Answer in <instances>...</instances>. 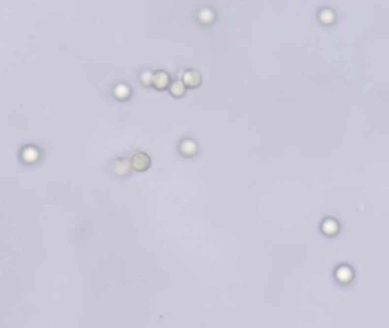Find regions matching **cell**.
Segmentation results:
<instances>
[{
    "label": "cell",
    "mask_w": 389,
    "mask_h": 328,
    "mask_svg": "<svg viewBox=\"0 0 389 328\" xmlns=\"http://www.w3.org/2000/svg\"><path fill=\"white\" fill-rule=\"evenodd\" d=\"M183 84L190 88H195L201 84V74L196 70H186L183 74Z\"/></svg>",
    "instance_id": "6da1fadb"
},
{
    "label": "cell",
    "mask_w": 389,
    "mask_h": 328,
    "mask_svg": "<svg viewBox=\"0 0 389 328\" xmlns=\"http://www.w3.org/2000/svg\"><path fill=\"white\" fill-rule=\"evenodd\" d=\"M132 165L137 170H145L150 165V158L145 153H137L132 157Z\"/></svg>",
    "instance_id": "7a4b0ae2"
},
{
    "label": "cell",
    "mask_w": 389,
    "mask_h": 328,
    "mask_svg": "<svg viewBox=\"0 0 389 328\" xmlns=\"http://www.w3.org/2000/svg\"><path fill=\"white\" fill-rule=\"evenodd\" d=\"M152 81L158 89H163L169 84V75L164 71H158L152 77Z\"/></svg>",
    "instance_id": "3957f363"
},
{
    "label": "cell",
    "mask_w": 389,
    "mask_h": 328,
    "mask_svg": "<svg viewBox=\"0 0 389 328\" xmlns=\"http://www.w3.org/2000/svg\"><path fill=\"white\" fill-rule=\"evenodd\" d=\"M179 149H181V152L185 155H192L196 152L197 149V145L196 143L194 142L193 139H184L182 140V143L179 144Z\"/></svg>",
    "instance_id": "277c9868"
},
{
    "label": "cell",
    "mask_w": 389,
    "mask_h": 328,
    "mask_svg": "<svg viewBox=\"0 0 389 328\" xmlns=\"http://www.w3.org/2000/svg\"><path fill=\"white\" fill-rule=\"evenodd\" d=\"M169 90L175 97H181L185 93V85L183 84L182 80H175L171 82Z\"/></svg>",
    "instance_id": "5b68a950"
},
{
    "label": "cell",
    "mask_w": 389,
    "mask_h": 328,
    "mask_svg": "<svg viewBox=\"0 0 389 328\" xmlns=\"http://www.w3.org/2000/svg\"><path fill=\"white\" fill-rule=\"evenodd\" d=\"M320 19L322 20L323 22L329 23V22H331V21L333 20V14H332V12H330V10H327V9H323L322 12H321Z\"/></svg>",
    "instance_id": "8992f818"
}]
</instances>
